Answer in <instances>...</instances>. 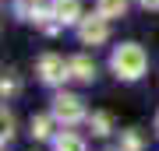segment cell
<instances>
[{
	"label": "cell",
	"instance_id": "8",
	"mask_svg": "<svg viewBox=\"0 0 159 151\" xmlns=\"http://www.w3.org/2000/svg\"><path fill=\"white\" fill-rule=\"evenodd\" d=\"M53 120H57V116H35L32 120V137L35 141H46L53 134Z\"/></svg>",
	"mask_w": 159,
	"mask_h": 151
},
{
	"label": "cell",
	"instance_id": "13",
	"mask_svg": "<svg viewBox=\"0 0 159 151\" xmlns=\"http://www.w3.org/2000/svg\"><path fill=\"white\" fill-rule=\"evenodd\" d=\"M142 7H148V11H159V0H142Z\"/></svg>",
	"mask_w": 159,
	"mask_h": 151
},
{
	"label": "cell",
	"instance_id": "10",
	"mask_svg": "<svg viewBox=\"0 0 159 151\" xmlns=\"http://www.w3.org/2000/svg\"><path fill=\"white\" fill-rule=\"evenodd\" d=\"M89 127H92L96 137H106L110 134V116H106V112H92V116H89Z\"/></svg>",
	"mask_w": 159,
	"mask_h": 151
},
{
	"label": "cell",
	"instance_id": "14",
	"mask_svg": "<svg viewBox=\"0 0 159 151\" xmlns=\"http://www.w3.org/2000/svg\"><path fill=\"white\" fill-rule=\"evenodd\" d=\"M156 130H159V116H156Z\"/></svg>",
	"mask_w": 159,
	"mask_h": 151
},
{
	"label": "cell",
	"instance_id": "9",
	"mask_svg": "<svg viewBox=\"0 0 159 151\" xmlns=\"http://www.w3.org/2000/svg\"><path fill=\"white\" fill-rule=\"evenodd\" d=\"M57 151H85V141L78 134H60L57 137Z\"/></svg>",
	"mask_w": 159,
	"mask_h": 151
},
{
	"label": "cell",
	"instance_id": "11",
	"mask_svg": "<svg viewBox=\"0 0 159 151\" xmlns=\"http://www.w3.org/2000/svg\"><path fill=\"white\" fill-rule=\"evenodd\" d=\"M120 151H142V134L138 130H124L120 134Z\"/></svg>",
	"mask_w": 159,
	"mask_h": 151
},
{
	"label": "cell",
	"instance_id": "4",
	"mask_svg": "<svg viewBox=\"0 0 159 151\" xmlns=\"http://www.w3.org/2000/svg\"><path fill=\"white\" fill-rule=\"evenodd\" d=\"M39 78H43L46 84H60L64 78H71V70H67V63H64L60 56L46 53L43 60H39Z\"/></svg>",
	"mask_w": 159,
	"mask_h": 151
},
{
	"label": "cell",
	"instance_id": "3",
	"mask_svg": "<svg viewBox=\"0 0 159 151\" xmlns=\"http://www.w3.org/2000/svg\"><path fill=\"white\" fill-rule=\"evenodd\" d=\"M110 18H102L99 11H96V18H81L78 21V39L85 42V46H102L106 42V35H110Z\"/></svg>",
	"mask_w": 159,
	"mask_h": 151
},
{
	"label": "cell",
	"instance_id": "7",
	"mask_svg": "<svg viewBox=\"0 0 159 151\" xmlns=\"http://www.w3.org/2000/svg\"><path fill=\"white\" fill-rule=\"evenodd\" d=\"M96 11L102 18H120L127 11V0H96Z\"/></svg>",
	"mask_w": 159,
	"mask_h": 151
},
{
	"label": "cell",
	"instance_id": "12",
	"mask_svg": "<svg viewBox=\"0 0 159 151\" xmlns=\"http://www.w3.org/2000/svg\"><path fill=\"white\" fill-rule=\"evenodd\" d=\"M11 137H14V116L4 109V141H11Z\"/></svg>",
	"mask_w": 159,
	"mask_h": 151
},
{
	"label": "cell",
	"instance_id": "6",
	"mask_svg": "<svg viewBox=\"0 0 159 151\" xmlns=\"http://www.w3.org/2000/svg\"><path fill=\"white\" fill-rule=\"evenodd\" d=\"M67 70H71V78L81 81V84H89L92 78H96V63H92L89 56H74V60H67Z\"/></svg>",
	"mask_w": 159,
	"mask_h": 151
},
{
	"label": "cell",
	"instance_id": "1",
	"mask_svg": "<svg viewBox=\"0 0 159 151\" xmlns=\"http://www.w3.org/2000/svg\"><path fill=\"white\" fill-rule=\"evenodd\" d=\"M110 67H113V74H117L120 81H138L145 74V67H148V56H145V49L138 42H124V46L113 49Z\"/></svg>",
	"mask_w": 159,
	"mask_h": 151
},
{
	"label": "cell",
	"instance_id": "5",
	"mask_svg": "<svg viewBox=\"0 0 159 151\" xmlns=\"http://www.w3.org/2000/svg\"><path fill=\"white\" fill-rule=\"evenodd\" d=\"M50 14L57 18L60 25H74V21H81V4L78 0H53Z\"/></svg>",
	"mask_w": 159,
	"mask_h": 151
},
{
	"label": "cell",
	"instance_id": "2",
	"mask_svg": "<svg viewBox=\"0 0 159 151\" xmlns=\"http://www.w3.org/2000/svg\"><path fill=\"white\" fill-rule=\"evenodd\" d=\"M53 116H57V123L64 127H71V123H78V120H85V106H81V99L78 95H57L53 99Z\"/></svg>",
	"mask_w": 159,
	"mask_h": 151
}]
</instances>
